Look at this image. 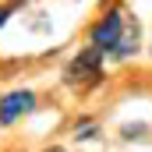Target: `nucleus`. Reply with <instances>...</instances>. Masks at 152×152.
<instances>
[{"label": "nucleus", "mask_w": 152, "mask_h": 152, "mask_svg": "<svg viewBox=\"0 0 152 152\" xmlns=\"http://www.w3.org/2000/svg\"><path fill=\"white\" fill-rule=\"evenodd\" d=\"M142 134H145L142 124H127V127H124V138H142Z\"/></svg>", "instance_id": "39448f33"}, {"label": "nucleus", "mask_w": 152, "mask_h": 152, "mask_svg": "<svg viewBox=\"0 0 152 152\" xmlns=\"http://www.w3.org/2000/svg\"><path fill=\"white\" fill-rule=\"evenodd\" d=\"M131 50H138V21H124V32L117 39V46L110 50L113 57H127Z\"/></svg>", "instance_id": "20e7f679"}, {"label": "nucleus", "mask_w": 152, "mask_h": 152, "mask_svg": "<svg viewBox=\"0 0 152 152\" xmlns=\"http://www.w3.org/2000/svg\"><path fill=\"white\" fill-rule=\"evenodd\" d=\"M32 103H36V96H32V92H11V96H4V103H0V120H4V124H11L18 113H28V110H32Z\"/></svg>", "instance_id": "7ed1b4c3"}, {"label": "nucleus", "mask_w": 152, "mask_h": 152, "mask_svg": "<svg viewBox=\"0 0 152 152\" xmlns=\"http://www.w3.org/2000/svg\"><path fill=\"white\" fill-rule=\"evenodd\" d=\"M11 11H14V4H11V7H0V25H4L7 18H11Z\"/></svg>", "instance_id": "423d86ee"}, {"label": "nucleus", "mask_w": 152, "mask_h": 152, "mask_svg": "<svg viewBox=\"0 0 152 152\" xmlns=\"http://www.w3.org/2000/svg\"><path fill=\"white\" fill-rule=\"evenodd\" d=\"M103 46H88L85 53H78L75 60H71V67H67V81L75 85V81H92V78L99 75V64H103Z\"/></svg>", "instance_id": "f257e3e1"}, {"label": "nucleus", "mask_w": 152, "mask_h": 152, "mask_svg": "<svg viewBox=\"0 0 152 152\" xmlns=\"http://www.w3.org/2000/svg\"><path fill=\"white\" fill-rule=\"evenodd\" d=\"M46 152H64V149H46Z\"/></svg>", "instance_id": "0eeeda50"}, {"label": "nucleus", "mask_w": 152, "mask_h": 152, "mask_svg": "<svg viewBox=\"0 0 152 152\" xmlns=\"http://www.w3.org/2000/svg\"><path fill=\"white\" fill-rule=\"evenodd\" d=\"M124 21H127V18H124L120 11L106 14V18H103V21L92 28V42H96V46H103V50H106V46L113 50V46H117V39H120V32H124Z\"/></svg>", "instance_id": "f03ea898"}]
</instances>
